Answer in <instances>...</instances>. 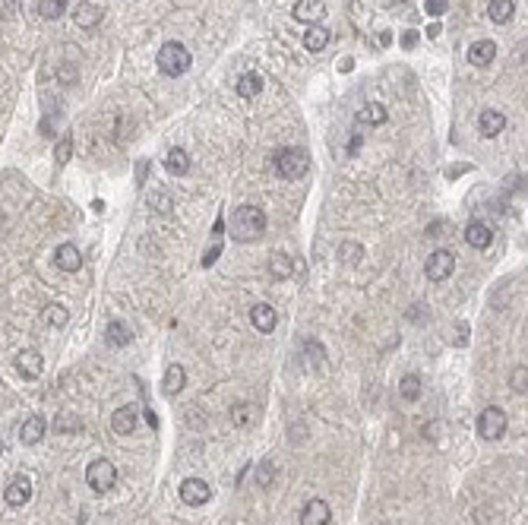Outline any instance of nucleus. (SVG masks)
Returning <instances> with one entry per match:
<instances>
[{
    "label": "nucleus",
    "mask_w": 528,
    "mask_h": 525,
    "mask_svg": "<svg viewBox=\"0 0 528 525\" xmlns=\"http://www.w3.org/2000/svg\"><path fill=\"white\" fill-rule=\"evenodd\" d=\"M231 234L237 240H260L266 234V212L260 206H241L231 219Z\"/></svg>",
    "instance_id": "f257e3e1"
},
{
    "label": "nucleus",
    "mask_w": 528,
    "mask_h": 525,
    "mask_svg": "<svg viewBox=\"0 0 528 525\" xmlns=\"http://www.w3.org/2000/svg\"><path fill=\"white\" fill-rule=\"evenodd\" d=\"M272 168L279 171L285 181H298V177H304L307 168H310V155H307L304 149L288 145V149H279L272 155Z\"/></svg>",
    "instance_id": "f03ea898"
},
{
    "label": "nucleus",
    "mask_w": 528,
    "mask_h": 525,
    "mask_svg": "<svg viewBox=\"0 0 528 525\" xmlns=\"http://www.w3.org/2000/svg\"><path fill=\"white\" fill-rule=\"evenodd\" d=\"M190 63H193L190 51L180 41H168L165 48L159 51V70L165 76H184L187 70H190Z\"/></svg>",
    "instance_id": "7ed1b4c3"
},
{
    "label": "nucleus",
    "mask_w": 528,
    "mask_h": 525,
    "mask_svg": "<svg viewBox=\"0 0 528 525\" xmlns=\"http://www.w3.org/2000/svg\"><path fill=\"white\" fill-rule=\"evenodd\" d=\"M477 434H481V440H500L503 434H506V411L496 408V405H490V408H484L481 415H477Z\"/></svg>",
    "instance_id": "20e7f679"
},
{
    "label": "nucleus",
    "mask_w": 528,
    "mask_h": 525,
    "mask_svg": "<svg viewBox=\"0 0 528 525\" xmlns=\"http://www.w3.org/2000/svg\"><path fill=\"white\" fill-rule=\"evenodd\" d=\"M86 481L95 493H108L111 487L117 484V468L111 465L108 459H95L89 468H86Z\"/></svg>",
    "instance_id": "39448f33"
},
{
    "label": "nucleus",
    "mask_w": 528,
    "mask_h": 525,
    "mask_svg": "<svg viewBox=\"0 0 528 525\" xmlns=\"http://www.w3.org/2000/svg\"><path fill=\"white\" fill-rule=\"evenodd\" d=\"M452 269H456V253L452 250H433L424 263V272L430 282H446L452 276Z\"/></svg>",
    "instance_id": "423d86ee"
},
{
    "label": "nucleus",
    "mask_w": 528,
    "mask_h": 525,
    "mask_svg": "<svg viewBox=\"0 0 528 525\" xmlns=\"http://www.w3.org/2000/svg\"><path fill=\"white\" fill-rule=\"evenodd\" d=\"M180 500H184L187 506H203L212 500V487L206 484L203 478H187L184 484H180Z\"/></svg>",
    "instance_id": "0eeeda50"
},
{
    "label": "nucleus",
    "mask_w": 528,
    "mask_h": 525,
    "mask_svg": "<svg viewBox=\"0 0 528 525\" xmlns=\"http://www.w3.org/2000/svg\"><path fill=\"white\" fill-rule=\"evenodd\" d=\"M506 130V114L496 111V108H487V111H481V117H477V133L487 139L500 136V133Z\"/></svg>",
    "instance_id": "6e6552de"
},
{
    "label": "nucleus",
    "mask_w": 528,
    "mask_h": 525,
    "mask_svg": "<svg viewBox=\"0 0 528 525\" xmlns=\"http://www.w3.org/2000/svg\"><path fill=\"white\" fill-rule=\"evenodd\" d=\"M136 421H140L136 405H121V408L111 415V430H114L117 436H130L136 430Z\"/></svg>",
    "instance_id": "1a4fd4ad"
},
{
    "label": "nucleus",
    "mask_w": 528,
    "mask_h": 525,
    "mask_svg": "<svg viewBox=\"0 0 528 525\" xmlns=\"http://www.w3.org/2000/svg\"><path fill=\"white\" fill-rule=\"evenodd\" d=\"M332 510L326 500H307V506L301 510V525H329Z\"/></svg>",
    "instance_id": "9d476101"
},
{
    "label": "nucleus",
    "mask_w": 528,
    "mask_h": 525,
    "mask_svg": "<svg viewBox=\"0 0 528 525\" xmlns=\"http://www.w3.org/2000/svg\"><path fill=\"white\" fill-rule=\"evenodd\" d=\"M16 370L26 380H39L41 370H45V358H41L39 351H32V348H26V351L16 354Z\"/></svg>",
    "instance_id": "9b49d317"
},
{
    "label": "nucleus",
    "mask_w": 528,
    "mask_h": 525,
    "mask_svg": "<svg viewBox=\"0 0 528 525\" xmlns=\"http://www.w3.org/2000/svg\"><path fill=\"white\" fill-rule=\"evenodd\" d=\"M4 497H7L10 506H26L29 500H32V481H29L26 474H16V478L7 484V493H4Z\"/></svg>",
    "instance_id": "f8f14e48"
},
{
    "label": "nucleus",
    "mask_w": 528,
    "mask_h": 525,
    "mask_svg": "<svg viewBox=\"0 0 528 525\" xmlns=\"http://www.w3.org/2000/svg\"><path fill=\"white\" fill-rule=\"evenodd\" d=\"M291 13H294V19H298V22L317 25L319 19L326 16V4H323V0H298Z\"/></svg>",
    "instance_id": "ddd939ff"
},
{
    "label": "nucleus",
    "mask_w": 528,
    "mask_h": 525,
    "mask_svg": "<svg viewBox=\"0 0 528 525\" xmlns=\"http://www.w3.org/2000/svg\"><path fill=\"white\" fill-rule=\"evenodd\" d=\"M41 436H45V417H41V415H29L26 421L20 424V440L26 443V446H35Z\"/></svg>",
    "instance_id": "4468645a"
},
{
    "label": "nucleus",
    "mask_w": 528,
    "mask_h": 525,
    "mask_svg": "<svg viewBox=\"0 0 528 525\" xmlns=\"http://www.w3.org/2000/svg\"><path fill=\"white\" fill-rule=\"evenodd\" d=\"M54 263H58V269H64V272H77L79 266H83V257H79V250L73 244H58Z\"/></svg>",
    "instance_id": "2eb2a0df"
},
{
    "label": "nucleus",
    "mask_w": 528,
    "mask_h": 525,
    "mask_svg": "<svg viewBox=\"0 0 528 525\" xmlns=\"http://www.w3.org/2000/svg\"><path fill=\"white\" fill-rule=\"evenodd\" d=\"M490 240H494V231H490L484 221H471L468 228H465V244L468 247H477V250H487Z\"/></svg>",
    "instance_id": "dca6fc26"
},
{
    "label": "nucleus",
    "mask_w": 528,
    "mask_h": 525,
    "mask_svg": "<svg viewBox=\"0 0 528 525\" xmlns=\"http://www.w3.org/2000/svg\"><path fill=\"white\" fill-rule=\"evenodd\" d=\"M250 323H253L260 332H272L275 323H279V316H275V307H272V304H256V307L250 310Z\"/></svg>",
    "instance_id": "f3484780"
},
{
    "label": "nucleus",
    "mask_w": 528,
    "mask_h": 525,
    "mask_svg": "<svg viewBox=\"0 0 528 525\" xmlns=\"http://www.w3.org/2000/svg\"><path fill=\"white\" fill-rule=\"evenodd\" d=\"M468 60L475 63V67H487L490 60H496V44L490 41V38H481V41H475L468 48Z\"/></svg>",
    "instance_id": "a211bd4d"
},
{
    "label": "nucleus",
    "mask_w": 528,
    "mask_h": 525,
    "mask_svg": "<svg viewBox=\"0 0 528 525\" xmlns=\"http://www.w3.org/2000/svg\"><path fill=\"white\" fill-rule=\"evenodd\" d=\"M73 22H77L79 29H92V25H98V22H102V6L83 0V4L73 10Z\"/></svg>",
    "instance_id": "6ab92c4d"
},
{
    "label": "nucleus",
    "mask_w": 528,
    "mask_h": 525,
    "mask_svg": "<svg viewBox=\"0 0 528 525\" xmlns=\"http://www.w3.org/2000/svg\"><path fill=\"white\" fill-rule=\"evenodd\" d=\"M184 383H187L184 367H180V364H168L165 380H161V392H165V396H178V392L184 389Z\"/></svg>",
    "instance_id": "aec40b11"
},
{
    "label": "nucleus",
    "mask_w": 528,
    "mask_h": 525,
    "mask_svg": "<svg viewBox=\"0 0 528 525\" xmlns=\"http://www.w3.org/2000/svg\"><path fill=\"white\" fill-rule=\"evenodd\" d=\"M105 339H108V345L124 348V345H130V342H133V332H130V326L124 320H111L108 329H105Z\"/></svg>",
    "instance_id": "412c9836"
},
{
    "label": "nucleus",
    "mask_w": 528,
    "mask_h": 525,
    "mask_svg": "<svg viewBox=\"0 0 528 525\" xmlns=\"http://www.w3.org/2000/svg\"><path fill=\"white\" fill-rule=\"evenodd\" d=\"M165 168H168V174L184 177L187 171H190V155H187L180 145H174V149H168V155H165Z\"/></svg>",
    "instance_id": "4be33fe9"
},
{
    "label": "nucleus",
    "mask_w": 528,
    "mask_h": 525,
    "mask_svg": "<svg viewBox=\"0 0 528 525\" xmlns=\"http://www.w3.org/2000/svg\"><path fill=\"white\" fill-rule=\"evenodd\" d=\"M329 38H332L329 29H323V25H310V29H307V35H304V48L313 51V54H319V51L329 44Z\"/></svg>",
    "instance_id": "5701e85b"
},
{
    "label": "nucleus",
    "mask_w": 528,
    "mask_h": 525,
    "mask_svg": "<svg viewBox=\"0 0 528 525\" xmlns=\"http://www.w3.org/2000/svg\"><path fill=\"white\" fill-rule=\"evenodd\" d=\"M269 272H272V278H291L294 276V263H291V257H285V253H272L269 257Z\"/></svg>",
    "instance_id": "b1692460"
},
{
    "label": "nucleus",
    "mask_w": 528,
    "mask_h": 525,
    "mask_svg": "<svg viewBox=\"0 0 528 525\" xmlns=\"http://www.w3.org/2000/svg\"><path fill=\"white\" fill-rule=\"evenodd\" d=\"M386 108L383 105H376V101H370V105H364L361 108V114H357V120L361 124H367V127H380V124H386Z\"/></svg>",
    "instance_id": "393cba45"
},
{
    "label": "nucleus",
    "mask_w": 528,
    "mask_h": 525,
    "mask_svg": "<svg viewBox=\"0 0 528 525\" xmlns=\"http://www.w3.org/2000/svg\"><path fill=\"white\" fill-rule=\"evenodd\" d=\"M41 320H45L48 326L60 329V326H67V320H70V310H67L64 304H48V307L41 310Z\"/></svg>",
    "instance_id": "a878e982"
},
{
    "label": "nucleus",
    "mask_w": 528,
    "mask_h": 525,
    "mask_svg": "<svg viewBox=\"0 0 528 525\" xmlns=\"http://www.w3.org/2000/svg\"><path fill=\"white\" fill-rule=\"evenodd\" d=\"M263 86H266V82H263L260 73H244L241 79H237V92H241L244 98H253V95H260Z\"/></svg>",
    "instance_id": "bb28decb"
},
{
    "label": "nucleus",
    "mask_w": 528,
    "mask_h": 525,
    "mask_svg": "<svg viewBox=\"0 0 528 525\" xmlns=\"http://www.w3.org/2000/svg\"><path fill=\"white\" fill-rule=\"evenodd\" d=\"M513 13H515L513 0H490V6H487V16L494 19V22H509Z\"/></svg>",
    "instance_id": "cd10ccee"
},
{
    "label": "nucleus",
    "mask_w": 528,
    "mask_h": 525,
    "mask_svg": "<svg viewBox=\"0 0 528 525\" xmlns=\"http://www.w3.org/2000/svg\"><path fill=\"white\" fill-rule=\"evenodd\" d=\"M399 396L405 398V402H418V398H421V380L414 377V373L402 377V383H399Z\"/></svg>",
    "instance_id": "c85d7f7f"
},
{
    "label": "nucleus",
    "mask_w": 528,
    "mask_h": 525,
    "mask_svg": "<svg viewBox=\"0 0 528 525\" xmlns=\"http://www.w3.org/2000/svg\"><path fill=\"white\" fill-rule=\"evenodd\" d=\"M73 155V136L70 133H60L58 136V145H54V162L58 164H67Z\"/></svg>",
    "instance_id": "c756f323"
},
{
    "label": "nucleus",
    "mask_w": 528,
    "mask_h": 525,
    "mask_svg": "<svg viewBox=\"0 0 528 525\" xmlns=\"http://www.w3.org/2000/svg\"><path fill=\"white\" fill-rule=\"evenodd\" d=\"M39 13L45 19H60L67 13V0H39Z\"/></svg>",
    "instance_id": "7c9ffc66"
},
{
    "label": "nucleus",
    "mask_w": 528,
    "mask_h": 525,
    "mask_svg": "<svg viewBox=\"0 0 528 525\" xmlns=\"http://www.w3.org/2000/svg\"><path fill=\"white\" fill-rule=\"evenodd\" d=\"M149 209H152V212H171V196L168 193H161V190H152V193H149Z\"/></svg>",
    "instance_id": "2f4dec72"
},
{
    "label": "nucleus",
    "mask_w": 528,
    "mask_h": 525,
    "mask_svg": "<svg viewBox=\"0 0 528 525\" xmlns=\"http://www.w3.org/2000/svg\"><path fill=\"white\" fill-rule=\"evenodd\" d=\"M272 478H275V465L266 459V462L260 465V472H256V484H260V487H269V484H272Z\"/></svg>",
    "instance_id": "473e14b6"
},
{
    "label": "nucleus",
    "mask_w": 528,
    "mask_h": 525,
    "mask_svg": "<svg viewBox=\"0 0 528 525\" xmlns=\"http://www.w3.org/2000/svg\"><path fill=\"white\" fill-rule=\"evenodd\" d=\"M525 367H515L513 377H509V386H513V392H525Z\"/></svg>",
    "instance_id": "72a5a7b5"
},
{
    "label": "nucleus",
    "mask_w": 528,
    "mask_h": 525,
    "mask_svg": "<svg viewBox=\"0 0 528 525\" xmlns=\"http://www.w3.org/2000/svg\"><path fill=\"white\" fill-rule=\"evenodd\" d=\"M218 257H222V240H212V244H209V250L203 253V266H212Z\"/></svg>",
    "instance_id": "f704fd0d"
},
{
    "label": "nucleus",
    "mask_w": 528,
    "mask_h": 525,
    "mask_svg": "<svg viewBox=\"0 0 528 525\" xmlns=\"http://www.w3.org/2000/svg\"><path fill=\"white\" fill-rule=\"evenodd\" d=\"M424 10H427V16H443L446 13V0H424Z\"/></svg>",
    "instance_id": "c9c22d12"
},
{
    "label": "nucleus",
    "mask_w": 528,
    "mask_h": 525,
    "mask_svg": "<svg viewBox=\"0 0 528 525\" xmlns=\"http://www.w3.org/2000/svg\"><path fill=\"white\" fill-rule=\"evenodd\" d=\"M58 430H60V434H67V430H79V421L73 415H60L58 417Z\"/></svg>",
    "instance_id": "e433bc0d"
},
{
    "label": "nucleus",
    "mask_w": 528,
    "mask_h": 525,
    "mask_svg": "<svg viewBox=\"0 0 528 525\" xmlns=\"http://www.w3.org/2000/svg\"><path fill=\"white\" fill-rule=\"evenodd\" d=\"M338 257H342V259H357V257H361V247H355V244H342Z\"/></svg>",
    "instance_id": "4c0bfd02"
},
{
    "label": "nucleus",
    "mask_w": 528,
    "mask_h": 525,
    "mask_svg": "<svg viewBox=\"0 0 528 525\" xmlns=\"http://www.w3.org/2000/svg\"><path fill=\"white\" fill-rule=\"evenodd\" d=\"M247 411H250V408H241V405H237V408H235V424H250V421H253Z\"/></svg>",
    "instance_id": "58836bf2"
},
{
    "label": "nucleus",
    "mask_w": 528,
    "mask_h": 525,
    "mask_svg": "<svg viewBox=\"0 0 528 525\" xmlns=\"http://www.w3.org/2000/svg\"><path fill=\"white\" fill-rule=\"evenodd\" d=\"M222 231H225V221H222V219H216V225H212V238L222 240Z\"/></svg>",
    "instance_id": "ea45409f"
},
{
    "label": "nucleus",
    "mask_w": 528,
    "mask_h": 525,
    "mask_svg": "<svg viewBox=\"0 0 528 525\" xmlns=\"http://www.w3.org/2000/svg\"><path fill=\"white\" fill-rule=\"evenodd\" d=\"M351 67H355V60H351V57H342V60H338V70H342V73H348Z\"/></svg>",
    "instance_id": "a19ab883"
},
{
    "label": "nucleus",
    "mask_w": 528,
    "mask_h": 525,
    "mask_svg": "<svg viewBox=\"0 0 528 525\" xmlns=\"http://www.w3.org/2000/svg\"><path fill=\"white\" fill-rule=\"evenodd\" d=\"M357 149H361V136L355 133V136H351V145H348V155H355Z\"/></svg>",
    "instance_id": "79ce46f5"
},
{
    "label": "nucleus",
    "mask_w": 528,
    "mask_h": 525,
    "mask_svg": "<svg viewBox=\"0 0 528 525\" xmlns=\"http://www.w3.org/2000/svg\"><path fill=\"white\" fill-rule=\"evenodd\" d=\"M414 35H418V32H405V38H402V44H405V48H411V44H414Z\"/></svg>",
    "instance_id": "37998d69"
},
{
    "label": "nucleus",
    "mask_w": 528,
    "mask_h": 525,
    "mask_svg": "<svg viewBox=\"0 0 528 525\" xmlns=\"http://www.w3.org/2000/svg\"><path fill=\"white\" fill-rule=\"evenodd\" d=\"M0 453H4V440H0Z\"/></svg>",
    "instance_id": "c03bdc74"
}]
</instances>
